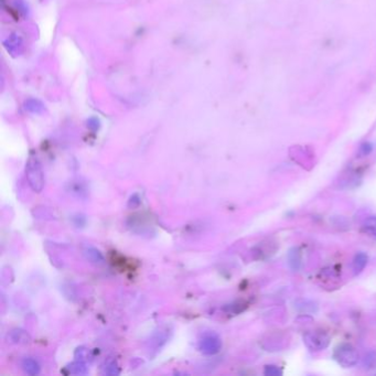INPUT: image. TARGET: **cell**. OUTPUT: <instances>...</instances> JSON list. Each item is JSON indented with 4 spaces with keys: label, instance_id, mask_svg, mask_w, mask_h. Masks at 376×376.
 I'll use <instances>...</instances> for the list:
<instances>
[{
    "label": "cell",
    "instance_id": "1",
    "mask_svg": "<svg viewBox=\"0 0 376 376\" xmlns=\"http://www.w3.org/2000/svg\"><path fill=\"white\" fill-rule=\"evenodd\" d=\"M26 177L29 185L34 192H41L44 187V174L38 158L30 156L26 166Z\"/></svg>",
    "mask_w": 376,
    "mask_h": 376
},
{
    "label": "cell",
    "instance_id": "2",
    "mask_svg": "<svg viewBox=\"0 0 376 376\" xmlns=\"http://www.w3.org/2000/svg\"><path fill=\"white\" fill-rule=\"evenodd\" d=\"M335 360L343 367H352L359 362V353L351 344L343 343L336 348L333 353Z\"/></svg>",
    "mask_w": 376,
    "mask_h": 376
},
{
    "label": "cell",
    "instance_id": "3",
    "mask_svg": "<svg viewBox=\"0 0 376 376\" xmlns=\"http://www.w3.org/2000/svg\"><path fill=\"white\" fill-rule=\"evenodd\" d=\"M303 340L311 351H322L329 345L330 338L321 331H311L306 333Z\"/></svg>",
    "mask_w": 376,
    "mask_h": 376
},
{
    "label": "cell",
    "instance_id": "4",
    "mask_svg": "<svg viewBox=\"0 0 376 376\" xmlns=\"http://www.w3.org/2000/svg\"><path fill=\"white\" fill-rule=\"evenodd\" d=\"M221 348L222 341L215 333H208V335H204L199 342L200 351L206 355H214L218 353Z\"/></svg>",
    "mask_w": 376,
    "mask_h": 376
},
{
    "label": "cell",
    "instance_id": "5",
    "mask_svg": "<svg viewBox=\"0 0 376 376\" xmlns=\"http://www.w3.org/2000/svg\"><path fill=\"white\" fill-rule=\"evenodd\" d=\"M5 48L7 49L12 56H20L23 49V42L19 35L11 34L4 42Z\"/></svg>",
    "mask_w": 376,
    "mask_h": 376
},
{
    "label": "cell",
    "instance_id": "6",
    "mask_svg": "<svg viewBox=\"0 0 376 376\" xmlns=\"http://www.w3.org/2000/svg\"><path fill=\"white\" fill-rule=\"evenodd\" d=\"M83 254H84L85 258H86L88 262H90L92 264H95V265L104 264V260H105L104 256H103L101 251L97 250V248L95 247H90V246L85 247L83 250Z\"/></svg>",
    "mask_w": 376,
    "mask_h": 376
},
{
    "label": "cell",
    "instance_id": "7",
    "mask_svg": "<svg viewBox=\"0 0 376 376\" xmlns=\"http://www.w3.org/2000/svg\"><path fill=\"white\" fill-rule=\"evenodd\" d=\"M288 264L290 266V268L294 271L299 270L300 266H301V252L299 251V248L294 247L291 248L288 253Z\"/></svg>",
    "mask_w": 376,
    "mask_h": 376
},
{
    "label": "cell",
    "instance_id": "8",
    "mask_svg": "<svg viewBox=\"0 0 376 376\" xmlns=\"http://www.w3.org/2000/svg\"><path fill=\"white\" fill-rule=\"evenodd\" d=\"M367 255L364 253H357L354 258H353V263H352V269H353L354 275H359L363 271V269L365 268V266L367 264Z\"/></svg>",
    "mask_w": 376,
    "mask_h": 376
},
{
    "label": "cell",
    "instance_id": "9",
    "mask_svg": "<svg viewBox=\"0 0 376 376\" xmlns=\"http://www.w3.org/2000/svg\"><path fill=\"white\" fill-rule=\"evenodd\" d=\"M22 368L23 371L29 375H38L40 374L41 371L40 364L34 359H32V357H26V359H23Z\"/></svg>",
    "mask_w": 376,
    "mask_h": 376
},
{
    "label": "cell",
    "instance_id": "10",
    "mask_svg": "<svg viewBox=\"0 0 376 376\" xmlns=\"http://www.w3.org/2000/svg\"><path fill=\"white\" fill-rule=\"evenodd\" d=\"M24 108H26L28 112L36 115H40L45 111V106L43 103L35 99H29L24 102Z\"/></svg>",
    "mask_w": 376,
    "mask_h": 376
},
{
    "label": "cell",
    "instance_id": "11",
    "mask_svg": "<svg viewBox=\"0 0 376 376\" xmlns=\"http://www.w3.org/2000/svg\"><path fill=\"white\" fill-rule=\"evenodd\" d=\"M11 341L17 344H26L30 342V336L27 331L22 329H16L11 332L10 335Z\"/></svg>",
    "mask_w": 376,
    "mask_h": 376
},
{
    "label": "cell",
    "instance_id": "12",
    "mask_svg": "<svg viewBox=\"0 0 376 376\" xmlns=\"http://www.w3.org/2000/svg\"><path fill=\"white\" fill-rule=\"evenodd\" d=\"M362 229L364 233L376 238V217H368L365 223L363 224Z\"/></svg>",
    "mask_w": 376,
    "mask_h": 376
},
{
    "label": "cell",
    "instance_id": "13",
    "mask_svg": "<svg viewBox=\"0 0 376 376\" xmlns=\"http://www.w3.org/2000/svg\"><path fill=\"white\" fill-rule=\"evenodd\" d=\"M70 372L73 373V374H85L87 372V367L86 365H85L84 363L82 362H74L72 363L70 367Z\"/></svg>",
    "mask_w": 376,
    "mask_h": 376
},
{
    "label": "cell",
    "instance_id": "14",
    "mask_svg": "<svg viewBox=\"0 0 376 376\" xmlns=\"http://www.w3.org/2000/svg\"><path fill=\"white\" fill-rule=\"evenodd\" d=\"M364 366L365 368H375L376 367V352L372 351L368 352V353L365 355V359H364Z\"/></svg>",
    "mask_w": 376,
    "mask_h": 376
},
{
    "label": "cell",
    "instance_id": "15",
    "mask_svg": "<svg viewBox=\"0 0 376 376\" xmlns=\"http://www.w3.org/2000/svg\"><path fill=\"white\" fill-rule=\"evenodd\" d=\"M104 373L107 374V375H118L119 374V368L117 366V364L115 363L114 361L108 362L106 364V366H105V372Z\"/></svg>",
    "mask_w": 376,
    "mask_h": 376
},
{
    "label": "cell",
    "instance_id": "16",
    "mask_svg": "<svg viewBox=\"0 0 376 376\" xmlns=\"http://www.w3.org/2000/svg\"><path fill=\"white\" fill-rule=\"evenodd\" d=\"M264 373H265V375H268V376H278V375L283 374L281 369L276 365H267L265 367Z\"/></svg>",
    "mask_w": 376,
    "mask_h": 376
},
{
    "label": "cell",
    "instance_id": "17",
    "mask_svg": "<svg viewBox=\"0 0 376 376\" xmlns=\"http://www.w3.org/2000/svg\"><path fill=\"white\" fill-rule=\"evenodd\" d=\"M87 126H88V128H90L92 130H97L100 128V120L95 117L89 118L87 121Z\"/></svg>",
    "mask_w": 376,
    "mask_h": 376
}]
</instances>
